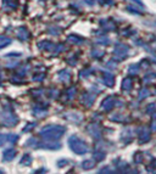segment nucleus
Here are the masks:
<instances>
[{
  "label": "nucleus",
  "mask_w": 156,
  "mask_h": 174,
  "mask_svg": "<svg viewBox=\"0 0 156 174\" xmlns=\"http://www.w3.org/2000/svg\"><path fill=\"white\" fill-rule=\"evenodd\" d=\"M15 156H16V151L12 150V149H7V150H5L4 153H3L4 161H11Z\"/></svg>",
  "instance_id": "1"
},
{
  "label": "nucleus",
  "mask_w": 156,
  "mask_h": 174,
  "mask_svg": "<svg viewBox=\"0 0 156 174\" xmlns=\"http://www.w3.org/2000/svg\"><path fill=\"white\" fill-rule=\"evenodd\" d=\"M11 43V39L7 38V37H4V35H0V49L9 45Z\"/></svg>",
  "instance_id": "2"
},
{
  "label": "nucleus",
  "mask_w": 156,
  "mask_h": 174,
  "mask_svg": "<svg viewBox=\"0 0 156 174\" xmlns=\"http://www.w3.org/2000/svg\"><path fill=\"white\" fill-rule=\"evenodd\" d=\"M9 139V135H4V134H0V145H3L4 142H6Z\"/></svg>",
  "instance_id": "3"
}]
</instances>
